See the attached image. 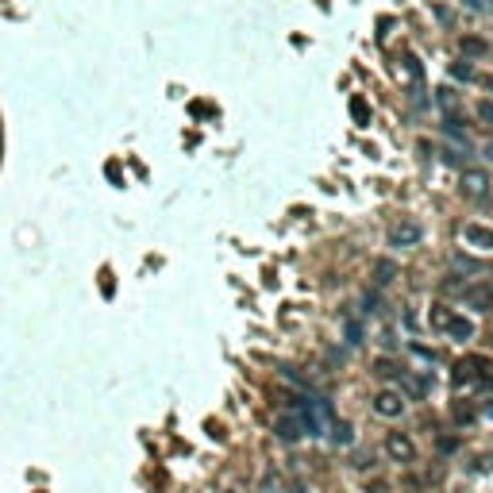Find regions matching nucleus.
<instances>
[{
	"label": "nucleus",
	"instance_id": "obj_1",
	"mask_svg": "<svg viewBox=\"0 0 493 493\" xmlns=\"http://www.w3.org/2000/svg\"><path fill=\"white\" fill-rule=\"evenodd\" d=\"M385 455H390L393 462H412L416 459V443L409 440V435L393 432V435H385Z\"/></svg>",
	"mask_w": 493,
	"mask_h": 493
},
{
	"label": "nucleus",
	"instance_id": "obj_2",
	"mask_svg": "<svg viewBox=\"0 0 493 493\" xmlns=\"http://www.w3.org/2000/svg\"><path fill=\"white\" fill-rule=\"evenodd\" d=\"M420 235H424V227L416 224V220H401L390 232V243L393 246H416V243H420Z\"/></svg>",
	"mask_w": 493,
	"mask_h": 493
},
{
	"label": "nucleus",
	"instance_id": "obj_3",
	"mask_svg": "<svg viewBox=\"0 0 493 493\" xmlns=\"http://www.w3.org/2000/svg\"><path fill=\"white\" fill-rule=\"evenodd\" d=\"M462 305L478 312L493 308V286H462Z\"/></svg>",
	"mask_w": 493,
	"mask_h": 493
},
{
	"label": "nucleus",
	"instance_id": "obj_4",
	"mask_svg": "<svg viewBox=\"0 0 493 493\" xmlns=\"http://www.w3.org/2000/svg\"><path fill=\"white\" fill-rule=\"evenodd\" d=\"M462 239L474 251H493V227H482V224H467L462 227Z\"/></svg>",
	"mask_w": 493,
	"mask_h": 493
},
{
	"label": "nucleus",
	"instance_id": "obj_5",
	"mask_svg": "<svg viewBox=\"0 0 493 493\" xmlns=\"http://www.w3.org/2000/svg\"><path fill=\"white\" fill-rule=\"evenodd\" d=\"M374 412H378V416H385V420H393V416H401V412H405V401H401V393H393V390L378 393V397H374Z\"/></svg>",
	"mask_w": 493,
	"mask_h": 493
},
{
	"label": "nucleus",
	"instance_id": "obj_6",
	"mask_svg": "<svg viewBox=\"0 0 493 493\" xmlns=\"http://www.w3.org/2000/svg\"><path fill=\"white\" fill-rule=\"evenodd\" d=\"M486 189H489L486 170H462V193L467 197H486Z\"/></svg>",
	"mask_w": 493,
	"mask_h": 493
},
{
	"label": "nucleus",
	"instance_id": "obj_7",
	"mask_svg": "<svg viewBox=\"0 0 493 493\" xmlns=\"http://www.w3.org/2000/svg\"><path fill=\"white\" fill-rule=\"evenodd\" d=\"M478 370H482V358H467V363L455 366V382H459V385H474L482 378Z\"/></svg>",
	"mask_w": 493,
	"mask_h": 493
},
{
	"label": "nucleus",
	"instance_id": "obj_8",
	"mask_svg": "<svg viewBox=\"0 0 493 493\" xmlns=\"http://www.w3.org/2000/svg\"><path fill=\"white\" fill-rule=\"evenodd\" d=\"M459 51H462V58H482V54H489V43L478 39V35H462Z\"/></svg>",
	"mask_w": 493,
	"mask_h": 493
},
{
	"label": "nucleus",
	"instance_id": "obj_9",
	"mask_svg": "<svg viewBox=\"0 0 493 493\" xmlns=\"http://www.w3.org/2000/svg\"><path fill=\"white\" fill-rule=\"evenodd\" d=\"M443 331H447L451 339H459V343H467V339L474 336V324H470V320H462V316H451Z\"/></svg>",
	"mask_w": 493,
	"mask_h": 493
},
{
	"label": "nucleus",
	"instance_id": "obj_10",
	"mask_svg": "<svg viewBox=\"0 0 493 493\" xmlns=\"http://www.w3.org/2000/svg\"><path fill=\"white\" fill-rule=\"evenodd\" d=\"M274 432H278L281 435V440H297V435H301V424H297V416H281V420L278 424H274Z\"/></svg>",
	"mask_w": 493,
	"mask_h": 493
},
{
	"label": "nucleus",
	"instance_id": "obj_11",
	"mask_svg": "<svg viewBox=\"0 0 493 493\" xmlns=\"http://www.w3.org/2000/svg\"><path fill=\"white\" fill-rule=\"evenodd\" d=\"M393 274H397V266H393L390 259H382V262L374 266V281H378V286H390V281H393Z\"/></svg>",
	"mask_w": 493,
	"mask_h": 493
},
{
	"label": "nucleus",
	"instance_id": "obj_12",
	"mask_svg": "<svg viewBox=\"0 0 493 493\" xmlns=\"http://www.w3.org/2000/svg\"><path fill=\"white\" fill-rule=\"evenodd\" d=\"M351 116H355V123H363V128L370 123V108H366V100H363V97L351 100Z\"/></svg>",
	"mask_w": 493,
	"mask_h": 493
},
{
	"label": "nucleus",
	"instance_id": "obj_13",
	"mask_svg": "<svg viewBox=\"0 0 493 493\" xmlns=\"http://www.w3.org/2000/svg\"><path fill=\"white\" fill-rule=\"evenodd\" d=\"M451 78H459V81H474V66L462 58V62H455L451 66Z\"/></svg>",
	"mask_w": 493,
	"mask_h": 493
},
{
	"label": "nucleus",
	"instance_id": "obj_14",
	"mask_svg": "<svg viewBox=\"0 0 493 493\" xmlns=\"http://www.w3.org/2000/svg\"><path fill=\"white\" fill-rule=\"evenodd\" d=\"M447 320H451V308H443V305H435V308H432V328H440V331H443V328H447Z\"/></svg>",
	"mask_w": 493,
	"mask_h": 493
},
{
	"label": "nucleus",
	"instance_id": "obj_15",
	"mask_svg": "<svg viewBox=\"0 0 493 493\" xmlns=\"http://www.w3.org/2000/svg\"><path fill=\"white\" fill-rule=\"evenodd\" d=\"M474 112H478L482 123H489V128H493V100H478V108H474Z\"/></svg>",
	"mask_w": 493,
	"mask_h": 493
},
{
	"label": "nucleus",
	"instance_id": "obj_16",
	"mask_svg": "<svg viewBox=\"0 0 493 493\" xmlns=\"http://www.w3.org/2000/svg\"><path fill=\"white\" fill-rule=\"evenodd\" d=\"M331 435H336V443H351V428H347V424H336V432H331Z\"/></svg>",
	"mask_w": 493,
	"mask_h": 493
},
{
	"label": "nucleus",
	"instance_id": "obj_17",
	"mask_svg": "<svg viewBox=\"0 0 493 493\" xmlns=\"http://www.w3.org/2000/svg\"><path fill=\"white\" fill-rule=\"evenodd\" d=\"M405 70H409V73H412V78H416V81H420V62H416V58H412V54H405Z\"/></svg>",
	"mask_w": 493,
	"mask_h": 493
},
{
	"label": "nucleus",
	"instance_id": "obj_18",
	"mask_svg": "<svg viewBox=\"0 0 493 493\" xmlns=\"http://www.w3.org/2000/svg\"><path fill=\"white\" fill-rule=\"evenodd\" d=\"M455 416H459V420H474V409H470V405H459V409H455Z\"/></svg>",
	"mask_w": 493,
	"mask_h": 493
},
{
	"label": "nucleus",
	"instance_id": "obj_19",
	"mask_svg": "<svg viewBox=\"0 0 493 493\" xmlns=\"http://www.w3.org/2000/svg\"><path fill=\"white\" fill-rule=\"evenodd\" d=\"M486 158H493V139H489V143H486Z\"/></svg>",
	"mask_w": 493,
	"mask_h": 493
},
{
	"label": "nucleus",
	"instance_id": "obj_20",
	"mask_svg": "<svg viewBox=\"0 0 493 493\" xmlns=\"http://www.w3.org/2000/svg\"><path fill=\"white\" fill-rule=\"evenodd\" d=\"M467 4H470V8H482V0H467Z\"/></svg>",
	"mask_w": 493,
	"mask_h": 493
},
{
	"label": "nucleus",
	"instance_id": "obj_21",
	"mask_svg": "<svg viewBox=\"0 0 493 493\" xmlns=\"http://www.w3.org/2000/svg\"><path fill=\"white\" fill-rule=\"evenodd\" d=\"M486 89H493V73H489V78H486Z\"/></svg>",
	"mask_w": 493,
	"mask_h": 493
}]
</instances>
